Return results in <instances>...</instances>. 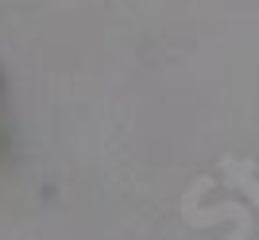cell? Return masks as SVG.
I'll use <instances>...</instances> for the list:
<instances>
[{
	"label": "cell",
	"instance_id": "7a4b0ae2",
	"mask_svg": "<svg viewBox=\"0 0 259 240\" xmlns=\"http://www.w3.org/2000/svg\"><path fill=\"white\" fill-rule=\"evenodd\" d=\"M221 171H225V182L232 186V190H244V194H248L251 202L259 206V182H255V167H251L248 159L225 155V159H221Z\"/></svg>",
	"mask_w": 259,
	"mask_h": 240
},
{
	"label": "cell",
	"instance_id": "6da1fadb",
	"mask_svg": "<svg viewBox=\"0 0 259 240\" xmlns=\"http://www.w3.org/2000/svg\"><path fill=\"white\" fill-rule=\"evenodd\" d=\"M213 178H197L182 197V221L194 225V229H209V225H221V221H232V236L228 240H248L251 236V213L244 209V202H221V206H201V194H205Z\"/></svg>",
	"mask_w": 259,
	"mask_h": 240
}]
</instances>
